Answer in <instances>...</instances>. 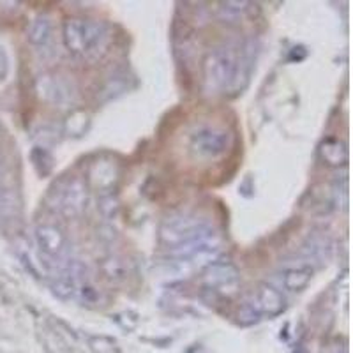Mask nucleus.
Returning <instances> with one entry per match:
<instances>
[{"mask_svg":"<svg viewBox=\"0 0 353 353\" xmlns=\"http://www.w3.org/2000/svg\"><path fill=\"white\" fill-rule=\"evenodd\" d=\"M237 55L230 48H217L207 55L203 64L205 87L210 92H217L228 87L235 80Z\"/></svg>","mask_w":353,"mask_h":353,"instance_id":"obj_1","label":"nucleus"},{"mask_svg":"<svg viewBox=\"0 0 353 353\" xmlns=\"http://www.w3.org/2000/svg\"><path fill=\"white\" fill-rule=\"evenodd\" d=\"M209 223L196 216H179L165 221L161 226V241L172 249L193 242L205 230L209 228Z\"/></svg>","mask_w":353,"mask_h":353,"instance_id":"obj_2","label":"nucleus"},{"mask_svg":"<svg viewBox=\"0 0 353 353\" xmlns=\"http://www.w3.org/2000/svg\"><path fill=\"white\" fill-rule=\"evenodd\" d=\"M105 36V25L99 21L72 18L64 23V43L71 53H85L92 50Z\"/></svg>","mask_w":353,"mask_h":353,"instance_id":"obj_3","label":"nucleus"},{"mask_svg":"<svg viewBox=\"0 0 353 353\" xmlns=\"http://www.w3.org/2000/svg\"><path fill=\"white\" fill-rule=\"evenodd\" d=\"M233 138L226 129L201 128L191 137V152L201 159H217L232 149Z\"/></svg>","mask_w":353,"mask_h":353,"instance_id":"obj_4","label":"nucleus"},{"mask_svg":"<svg viewBox=\"0 0 353 353\" xmlns=\"http://www.w3.org/2000/svg\"><path fill=\"white\" fill-rule=\"evenodd\" d=\"M205 279L214 288L223 290V292H235L239 285V270L232 263L212 261L207 269Z\"/></svg>","mask_w":353,"mask_h":353,"instance_id":"obj_5","label":"nucleus"},{"mask_svg":"<svg viewBox=\"0 0 353 353\" xmlns=\"http://www.w3.org/2000/svg\"><path fill=\"white\" fill-rule=\"evenodd\" d=\"M85 200H87V191L80 179L69 182L61 193V200H59V207L65 216H78L83 209Z\"/></svg>","mask_w":353,"mask_h":353,"instance_id":"obj_6","label":"nucleus"},{"mask_svg":"<svg viewBox=\"0 0 353 353\" xmlns=\"http://www.w3.org/2000/svg\"><path fill=\"white\" fill-rule=\"evenodd\" d=\"M37 242H39V248L43 249V253L46 256L57 258L64 253L65 249V235L62 233L61 228L57 226L44 225L37 228Z\"/></svg>","mask_w":353,"mask_h":353,"instance_id":"obj_7","label":"nucleus"},{"mask_svg":"<svg viewBox=\"0 0 353 353\" xmlns=\"http://www.w3.org/2000/svg\"><path fill=\"white\" fill-rule=\"evenodd\" d=\"M39 96L46 101H52V103H62V101L69 99V90L62 80H57V78H48L41 77L39 80Z\"/></svg>","mask_w":353,"mask_h":353,"instance_id":"obj_8","label":"nucleus"},{"mask_svg":"<svg viewBox=\"0 0 353 353\" xmlns=\"http://www.w3.org/2000/svg\"><path fill=\"white\" fill-rule=\"evenodd\" d=\"M258 304H260L261 311L269 314H277L281 313L283 307H285V299L276 288L269 285L260 286V292H258Z\"/></svg>","mask_w":353,"mask_h":353,"instance_id":"obj_9","label":"nucleus"},{"mask_svg":"<svg viewBox=\"0 0 353 353\" xmlns=\"http://www.w3.org/2000/svg\"><path fill=\"white\" fill-rule=\"evenodd\" d=\"M52 36V21L48 17H37L28 28V41L36 46H43Z\"/></svg>","mask_w":353,"mask_h":353,"instance_id":"obj_10","label":"nucleus"},{"mask_svg":"<svg viewBox=\"0 0 353 353\" xmlns=\"http://www.w3.org/2000/svg\"><path fill=\"white\" fill-rule=\"evenodd\" d=\"M311 276H313V270L307 269V267H302V269H292L285 274V286L292 292H299V290L305 288L311 281Z\"/></svg>","mask_w":353,"mask_h":353,"instance_id":"obj_11","label":"nucleus"},{"mask_svg":"<svg viewBox=\"0 0 353 353\" xmlns=\"http://www.w3.org/2000/svg\"><path fill=\"white\" fill-rule=\"evenodd\" d=\"M321 156H323V159H325L329 165L337 166L343 165V161L346 159V150L339 141L329 140L321 145Z\"/></svg>","mask_w":353,"mask_h":353,"instance_id":"obj_12","label":"nucleus"},{"mask_svg":"<svg viewBox=\"0 0 353 353\" xmlns=\"http://www.w3.org/2000/svg\"><path fill=\"white\" fill-rule=\"evenodd\" d=\"M245 2H225V4H221L219 8V18L225 23H237L241 21L242 11H244Z\"/></svg>","mask_w":353,"mask_h":353,"instance_id":"obj_13","label":"nucleus"},{"mask_svg":"<svg viewBox=\"0 0 353 353\" xmlns=\"http://www.w3.org/2000/svg\"><path fill=\"white\" fill-rule=\"evenodd\" d=\"M20 209V201L9 191H0V219H9Z\"/></svg>","mask_w":353,"mask_h":353,"instance_id":"obj_14","label":"nucleus"},{"mask_svg":"<svg viewBox=\"0 0 353 353\" xmlns=\"http://www.w3.org/2000/svg\"><path fill=\"white\" fill-rule=\"evenodd\" d=\"M72 290H74V279L71 276H62L55 285V293H59L61 297H69Z\"/></svg>","mask_w":353,"mask_h":353,"instance_id":"obj_15","label":"nucleus"},{"mask_svg":"<svg viewBox=\"0 0 353 353\" xmlns=\"http://www.w3.org/2000/svg\"><path fill=\"white\" fill-rule=\"evenodd\" d=\"M8 74V57H6L4 50L0 48V80Z\"/></svg>","mask_w":353,"mask_h":353,"instance_id":"obj_16","label":"nucleus"},{"mask_svg":"<svg viewBox=\"0 0 353 353\" xmlns=\"http://www.w3.org/2000/svg\"><path fill=\"white\" fill-rule=\"evenodd\" d=\"M0 179H2V170H0Z\"/></svg>","mask_w":353,"mask_h":353,"instance_id":"obj_17","label":"nucleus"}]
</instances>
